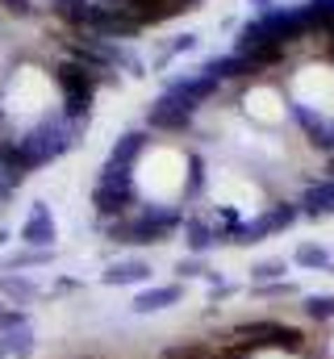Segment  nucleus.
I'll use <instances>...</instances> for the list:
<instances>
[{"label":"nucleus","mask_w":334,"mask_h":359,"mask_svg":"<svg viewBox=\"0 0 334 359\" xmlns=\"http://www.w3.org/2000/svg\"><path fill=\"white\" fill-rule=\"evenodd\" d=\"M0 309H4V297H0Z\"/></svg>","instance_id":"20"},{"label":"nucleus","mask_w":334,"mask_h":359,"mask_svg":"<svg viewBox=\"0 0 334 359\" xmlns=\"http://www.w3.org/2000/svg\"><path fill=\"white\" fill-rule=\"evenodd\" d=\"M180 301H184V284H180V280H167V284H147V288H138V292H134L130 313L151 318V313H167V309H175Z\"/></svg>","instance_id":"2"},{"label":"nucleus","mask_w":334,"mask_h":359,"mask_svg":"<svg viewBox=\"0 0 334 359\" xmlns=\"http://www.w3.org/2000/svg\"><path fill=\"white\" fill-rule=\"evenodd\" d=\"M4 243H8V230H0V247H4Z\"/></svg>","instance_id":"17"},{"label":"nucleus","mask_w":334,"mask_h":359,"mask_svg":"<svg viewBox=\"0 0 334 359\" xmlns=\"http://www.w3.org/2000/svg\"><path fill=\"white\" fill-rule=\"evenodd\" d=\"M205 280H209V305H213V309H218L222 301H230V297L239 292V284H230V280H222V271H209Z\"/></svg>","instance_id":"15"},{"label":"nucleus","mask_w":334,"mask_h":359,"mask_svg":"<svg viewBox=\"0 0 334 359\" xmlns=\"http://www.w3.org/2000/svg\"><path fill=\"white\" fill-rule=\"evenodd\" d=\"M51 259H55V251L25 247V251H13V255H4V259H0V268H4V271H25V268H46Z\"/></svg>","instance_id":"10"},{"label":"nucleus","mask_w":334,"mask_h":359,"mask_svg":"<svg viewBox=\"0 0 334 359\" xmlns=\"http://www.w3.org/2000/svg\"><path fill=\"white\" fill-rule=\"evenodd\" d=\"M180 234H184L188 255H201V259H205V251H213V247H218V234H213V226H209L201 213H184Z\"/></svg>","instance_id":"5"},{"label":"nucleus","mask_w":334,"mask_h":359,"mask_svg":"<svg viewBox=\"0 0 334 359\" xmlns=\"http://www.w3.org/2000/svg\"><path fill=\"white\" fill-rule=\"evenodd\" d=\"M250 292L259 301H284V297H297V284L293 280H272V284H250Z\"/></svg>","instance_id":"14"},{"label":"nucleus","mask_w":334,"mask_h":359,"mask_svg":"<svg viewBox=\"0 0 334 359\" xmlns=\"http://www.w3.org/2000/svg\"><path fill=\"white\" fill-rule=\"evenodd\" d=\"M76 288H80V280H67V276H63V280L51 284V297H59V292H76Z\"/></svg>","instance_id":"16"},{"label":"nucleus","mask_w":334,"mask_h":359,"mask_svg":"<svg viewBox=\"0 0 334 359\" xmlns=\"http://www.w3.org/2000/svg\"><path fill=\"white\" fill-rule=\"evenodd\" d=\"M155 268L147 259H113L109 268L100 271V284L109 288H130V284H151Z\"/></svg>","instance_id":"3"},{"label":"nucleus","mask_w":334,"mask_h":359,"mask_svg":"<svg viewBox=\"0 0 334 359\" xmlns=\"http://www.w3.org/2000/svg\"><path fill=\"white\" fill-rule=\"evenodd\" d=\"M175 280H180V284H184V280H205V276H209V264H205V259H201V255H184V259H175Z\"/></svg>","instance_id":"13"},{"label":"nucleus","mask_w":334,"mask_h":359,"mask_svg":"<svg viewBox=\"0 0 334 359\" xmlns=\"http://www.w3.org/2000/svg\"><path fill=\"white\" fill-rule=\"evenodd\" d=\"M0 359H8V355H4V343H0Z\"/></svg>","instance_id":"19"},{"label":"nucleus","mask_w":334,"mask_h":359,"mask_svg":"<svg viewBox=\"0 0 334 359\" xmlns=\"http://www.w3.org/2000/svg\"><path fill=\"white\" fill-rule=\"evenodd\" d=\"M293 268H301V271H326V268H330V251H326L322 243H301V247L293 251Z\"/></svg>","instance_id":"8"},{"label":"nucleus","mask_w":334,"mask_h":359,"mask_svg":"<svg viewBox=\"0 0 334 359\" xmlns=\"http://www.w3.org/2000/svg\"><path fill=\"white\" fill-rule=\"evenodd\" d=\"M213 339L218 343H243L250 351H284V355H301L309 347L305 330L288 326L280 318H247V322H234L230 330H218Z\"/></svg>","instance_id":"1"},{"label":"nucleus","mask_w":334,"mask_h":359,"mask_svg":"<svg viewBox=\"0 0 334 359\" xmlns=\"http://www.w3.org/2000/svg\"><path fill=\"white\" fill-rule=\"evenodd\" d=\"M0 343H4V355H8V359H34V355H38L34 326H25V330H13V334H0Z\"/></svg>","instance_id":"9"},{"label":"nucleus","mask_w":334,"mask_h":359,"mask_svg":"<svg viewBox=\"0 0 334 359\" xmlns=\"http://www.w3.org/2000/svg\"><path fill=\"white\" fill-rule=\"evenodd\" d=\"M272 280H288V259H255L250 264V284H272Z\"/></svg>","instance_id":"12"},{"label":"nucleus","mask_w":334,"mask_h":359,"mask_svg":"<svg viewBox=\"0 0 334 359\" xmlns=\"http://www.w3.org/2000/svg\"><path fill=\"white\" fill-rule=\"evenodd\" d=\"M301 313L309 322H334V292H309V297H301Z\"/></svg>","instance_id":"11"},{"label":"nucleus","mask_w":334,"mask_h":359,"mask_svg":"<svg viewBox=\"0 0 334 359\" xmlns=\"http://www.w3.org/2000/svg\"><path fill=\"white\" fill-rule=\"evenodd\" d=\"M155 359H218V347L209 339H175V343H163Z\"/></svg>","instance_id":"7"},{"label":"nucleus","mask_w":334,"mask_h":359,"mask_svg":"<svg viewBox=\"0 0 334 359\" xmlns=\"http://www.w3.org/2000/svg\"><path fill=\"white\" fill-rule=\"evenodd\" d=\"M72 359H96V355H72Z\"/></svg>","instance_id":"18"},{"label":"nucleus","mask_w":334,"mask_h":359,"mask_svg":"<svg viewBox=\"0 0 334 359\" xmlns=\"http://www.w3.org/2000/svg\"><path fill=\"white\" fill-rule=\"evenodd\" d=\"M21 243H25V247H38V251H51V247H55V222H51V213H46L42 205H34L29 222L21 226Z\"/></svg>","instance_id":"6"},{"label":"nucleus","mask_w":334,"mask_h":359,"mask_svg":"<svg viewBox=\"0 0 334 359\" xmlns=\"http://www.w3.org/2000/svg\"><path fill=\"white\" fill-rule=\"evenodd\" d=\"M0 297L4 305H17V309H29L38 297H42V284L29 280V276H17V271H4L0 276Z\"/></svg>","instance_id":"4"}]
</instances>
